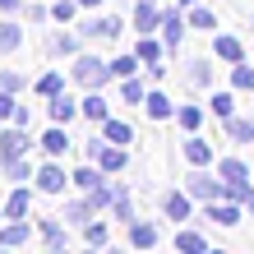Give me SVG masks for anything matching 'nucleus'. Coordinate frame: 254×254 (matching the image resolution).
<instances>
[{
  "mask_svg": "<svg viewBox=\"0 0 254 254\" xmlns=\"http://www.w3.org/2000/svg\"><path fill=\"white\" fill-rule=\"evenodd\" d=\"M74 79L88 83V88H97V83L111 79V65H102V61H79V65H74Z\"/></svg>",
  "mask_w": 254,
  "mask_h": 254,
  "instance_id": "obj_1",
  "label": "nucleus"
},
{
  "mask_svg": "<svg viewBox=\"0 0 254 254\" xmlns=\"http://www.w3.org/2000/svg\"><path fill=\"white\" fill-rule=\"evenodd\" d=\"M190 194H199V199L213 203L217 194H227V181H213V176H190Z\"/></svg>",
  "mask_w": 254,
  "mask_h": 254,
  "instance_id": "obj_2",
  "label": "nucleus"
},
{
  "mask_svg": "<svg viewBox=\"0 0 254 254\" xmlns=\"http://www.w3.org/2000/svg\"><path fill=\"white\" fill-rule=\"evenodd\" d=\"M93 157L102 162V171H121V167H125V153H121V148H102V143H93Z\"/></svg>",
  "mask_w": 254,
  "mask_h": 254,
  "instance_id": "obj_3",
  "label": "nucleus"
},
{
  "mask_svg": "<svg viewBox=\"0 0 254 254\" xmlns=\"http://www.w3.org/2000/svg\"><path fill=\"white\" fill-rule=\"evenodd\" d=\"M37 185L47 190V194H61V190H65V171H61V167H42V171H37Z\"/></svg>",
  "mask_w": 254,
  "mask_h": 254,
  "instance_id": "obj_4",
  "label": "nucleus"
},
{
  "mask_svg": "<svg viewBox=\"0 0 254 254\" xmlns=\"http://www.w3.org/2000/svg\"><path fill=\"white\" fill-rule=\"evenodd\" d=\"M181 37H185V23H181V14H167V19H162V42H167V47H176Z\"/></svg>",
  "mask_w": 254,
  "mask_h": 254,
  "instance_id": "obj_5",
  "label": "nucleus"
},
{
  "mask_svg": "<svg viewBox=\"0 0 254 254\" xmlns=\"http://www.w3.org/2000/svg\"><path fill=\"white\" fill-rule=\"evenodd\" d=\"M245 162H236V157H227V162H222V181H227V185H245Z\"/></svg>",
  "mask_w": 254,
  "mask_h": 254,
  "instance_id": "obj_6",
  "label": "nucleus"
},
{
  "mask_svg": "<svg viewBox=\"0 0 254 254\" xmlns=\"http://www.w3.org/2000/svg\"><path fill=\"white\" fill-rule=\"evenodd\" d=\"M23 148H28V139H23V134H19V129H9V134H5V139H0V157H19V153H23Z\"/></svg>",
  "mask_w": 254,
  "mask_h": 254,
  "instance_id": "obj_7",
  "label": "nucleus"
},
{
  "mask_svg": "<svg viewBox=\"0 0 254 254\" xmlns=\"http://www.w3.org/2000/svg\"><path fill=\"white\" fill-rule=\"evenodd\" d=\"M83 33L88 37H116V33H121V19H93Z\"/></svg>",
  "mask_w": 254,
  "mask_h": 254,
  "instance_id": "obj_8",
  "label": "nucleus"
},
{
  "mask_svg": "<svg viewBox=\"0 0 254 254\" xmlns=\"http://www.w3.org/2000/svg\"><path fill=\"white\" fill-rule=\"evenodd\" d=\"M134 23H139V33H153V23H157L153 0H139V14H134Z\"/></svg>",
  "mask_w": 254,
  "mask_h": 254,
  "instance_id": "obj_9",
  "label": "nucleus"
},
{
  "mask_svg": "<svg viewBox=\"0 0 254 254\" xmlns=\"http://www.w3.org/2000/svg\"><path fill=\"white\" fill-rule=\"evenodd\" d=\"M185 157L194 162V167H203V162H208V157H213V148H208L203 139H190V143H185Z\"/></svg>",
  "mask_w": 254,
  "mask_h": 254,
  "instance_id": "obj_10",
  "label": "nucleus"
},
{
  "mask_svg": "<svg viewBox=\"0 0 254 254\" xmlns=\"http://www.w3.org/2000/svg\"><path fill=\"white\" fill-rule=\"evenodd\" d=\"M74 111H79V107H74L69 97H56L51 93V121H74Z\"/></svg>",
  "mask_w": 254,
  "mask_h": 254,
  "instance_id": "obj_11",
  "label": "nucleus"
},
{
  "mask_svg": "<svg viewBox=\"0 0 254 254\" xmlns=\"http://www.w3.org/2000/svg\"><path fill=\"white\" fill-rule=\"evenodd\" d=\"M42 148H47V153H51V157H61V153H65V148H69V139H65V129H51V134H47V139H42Z\"/></svg>",
  "mask_w": 254,
  "mask_h": 254,
  "instance_id": "obj_12",
  "label": "nucleus"
},
{
  "mask_svg": "<svg viewBox=\"0 0 254 254\" xmlns=\"http://www.w3.org/2000/svg\"><path fill=\"white\" fill-rule=\"evenodd\" d=\"M217 56L222 61H241V42L236 37H217Z\"/></svg>",
  "mask_w": 254,
  "mask_h": 254,
  "instance_id": "obj_13",
  "label": "nucleus"
},
{
  "mask_svg": "<svg viewBox=\"0 0 254 254\" xmlns=\"http://www.w3.org/2000/svg\"><path fill=\"white\" fill-rule=\"evenodd\" d=\"M79 111L88 116V121H107V102H102V97H88V102H83Z\"/></svg>",
  "mask_w": 254,
  "mask_h": 254,
  "instance_id": "obj_14",
  "label": "nucleus"
},
{
  "mask_svg": "<svg viewBox=\"0 0 254 254\" xmlns=\"http://www.w3.org/2000/svg\"><path fill=\"white\" fill-rule=\"evenodd\" d=\"M0 241H5V245H23L28 241V227H23V222H14V227L0 231Z\"/></svg>",
  "mask_w": 254,
  "mask_h": 254,
  "instance_id": "obj_15",
  "label": "nucleus"
},
{
  "mask_svg": "<svg viewBox=\"0 0 254 254\" xmlns=\"http://www.w3.org/2000/svg\"><path fill=\"white\" fill-rule=\"evenodd\" d=\"M148 116H157V121H162V116H171V102L162 97V93H148Z\"/></svg>",
  "mask_w": 254,
  "mask_h": 254,
  "instance_id": "obj_16",
  "label": "nucleus"
},
{
  "mask_svg": "<svg viewBox=\"0 0 254 254\" xmlns=\"http://www.w3.org/2000/svg\"><path fill=\"white\" fill-rule=\"evenodd\" d=\"M190 213V203H185V194H167V217H176V222H181Z\"/></svg>",
  "mask_w": 254,
  "mask_h": 254,
  "instance_id": "obj_17",
  "label": "nucleus"
},
{
  "mask_svg": "<svg viewBox=\"0 0 254 254\" xmlns=\"http://www.w3.org/2000/svg\"><path fill=\"white\" fill-rule=\"evenodd\" d=\"M176 245H181V250H190V254H203V236H194V231H181V236H176Z\"/></svg>",
  "mask_w": 254,
  "mask_h": 254,
  "instance_id": "obj_18",
  "label": "nucleus"
},
{
  "mask_svg": "<svg viewBox=\"0 0 254 254\" xmlns=\"http://www.w3.org/2000/svg\"><path fill=\"white\" fill-rule=\"evenodd\" d=\"M19 47V28L14 23H0V51H14Z\"/></svg>",
  "mask_w": 254,
  "mask_h": 254,
  "instance_id": "obj_19",
  "label": "nucleus"
},
{
  "mask_svg": "<svg viewBox=\"0 0 254 254\" xmlns=\"http://www.w3.org/2000/svg\"><path fill=\"white\" fill-rule=\"evenodd\" d=\"M208 217L222 222V227H236V222H241V213H236V208H208Z\"/></svg>",
  "mask_w": 254,
  "mask_h": 254,
  "instance_id": "obj_20",
  "label": "nucleus"
},
{
  "mask_svg": "<svg viewBox=\"0 0 254 254\" xmlns=\"http://www.w3.org/2000/svg\"><path fill=\"white\" fill-rule=\"evenodd\" d=\"M129 241H134V245H153V241H157V231H153V227H139V222H134V227H129Z\"/></svg>",
  "mask_w": 254,
  "mask_h": 254,
  "instance_id": "obj_21",
  "label": "nucleus"
},
{
  "mask_svg": "<svg viewBox=\"0 0 254 254\" xmlns=\"http://www.w3.org/2000/svg\"><path fill=\"white\" fill-rule=\"evenodd\" d=\"M28 213V194L23 190H14V199H9V208H5V217H23Z\"/></svg>",
  "mask_w": 254,
  "mask_h": 254,
  "instance_id": "obj_22",
  "label": "nucleus"
},
{
  "mask_svg": "<svg viewBox=\"0 0 254 254\" xmlns=\"http://www.w3.org/2000/svg\"><path fill=\"white\" fill-rule=\"evenodd\" d=\"M107 139H111V143H129V129H125L121 121H107Z\"/></svg>",
  "mask_w": 254,
  "mask_h": 254,
  "instance_id": "obj_23",
  "label": "nucleus"
},
{
  "mask_svg": "<svg viewBox=\"0 0 254 254\" xmlns=\"http://www.w3.org/2000/svg\"><path fill=\"white\" fill-rule=\"evenodd\" d=\"M231 134L245 139V143H254V121H231Z\"/></svg>",
  "mask_w": 254,
  "mask_h": 254,
  "instance_id": "obj_24",
  "label": "nucleus"
},
{
  "mask_svg": "<svg viewBox=\"0 0 254 254\" xmlns=\"http://www.w3.org/2000/svg\"><path fill=\"white\" fill-rule=\"evenodd\" d=\"M231 79H236V88H254V69H250V65H241Z\"/></svg>",
  "mask_w": 254,
  "mask_h": 254,
  "instance_id": "obj_25",
  "label": "nucleus"
},
{
  "mask_svg": "<svg viewBox=\"0 0 254 254\" xmlns=\"http://www.w3.org/2000/svg\"><path fill=\"white\" fill-rule=\"evenodd\" d=\"M37 93H47V97H51V93H61V74H47V79L37 83Z\"/></svg>",
  "mask_w": 254,
  "mask_h": 254,
  "instance_id": "obj_26",
  "label": "nucleus"
},
{
  "mask_svg": "<svg viewBox=\"0 0 254 254\" xmlns=\"http://www.w3.org/2000/svg\"><path fill=\"white\" fill-rule=\"evenodd\" d=\"M5 167H9L14 181H23V176H28V162H19V157H5Z\"/></svg>",
  "mask_w": 254,
  "mask_h": 254,
  "instance_id": "obj_27",
  "label": "nucleus"
},
{
  "mask_svg": "<svg viewBox=\"0 0 254 254\" xmlns=\"http://www.w3.org/2000/svg\"><path fill=\"white\" fill-rule=\"evenodd\" d=\"M74 185H83V190H93V185H97V171H88V167H83V171H74Z\"/></svg>",
  "mask_w": 254,
  "mask_h": 254,
  "instance_id": "obj_28",
  "label": "nucleus"
},
{
  "mask_svg": "<svg viewBox=\"0 0 254 254\" xmlns=\"http://www.w3.org/2000/svg\"><path fill=\"white\" fill-rule=\"evenodd\" d=\"M65 217H69V222H88V203H69Z\"/></svg>",
  "mask_w": 254,
  "mask_h": 254,
  "instance_id": "obj_29",
  "label": "nucleus"
},
{
  "mask_svg": "<svg viewBox=\"0 0 254 254\" xmlns=\"http://www.w3.org/2000/svg\"><path fill=\"white\" fill-rule=\"evenodd\" d=\"M88 241H93V245H107V227H97V222H88Z\"/></svg>",
  "mask_w": 254,
  "mask_h": 254,
  "instance_id": "obj_30",
  "label": "nucleus"
},
{
  "mask_svg": "<svg viewBox=\"0 0 254 254\" xmlns=\"http://www.w3.org/2000/svg\"><path fill=\"white\" fill-rule=\"evenodd\" d=\"M213 111H217V116H231V97L217 93V97H213Z\"/></svg>",
  "mask_w": 254,
  "mask_h": 254,
  "instance_id": "obj_31",
  "label": "nucleus"
},
{
  "mask_svg": "<svg viewBox=\"0 0 254 254\" xmlns=\"http://www.w3.org/2000/svg\"><path fill=\"white\" fill-rule=\"evenodd\" d=\"M143 97V83H134V79H125V102H139Z\"/></svg>",
  "mask_w": 254,
  "mask_h": 254,
  "instance_id": "obj_32",
  "label": "nucleus"
},
{
  "mask_svg": "<svg viewBox=\"0 0 254 254\" xmlns=\"http://www.w3.org/2000/svg\"><path fill=\"white\" fill-rule=\"evenodd\" d=\"M181 125L194 129V125H199V111H194V107H181Z\"/></svg>",
  "mask_w": 254,
  "mask_h": 254,
  "instance_id": "obj_33",
  "label": "nucleus"
},
{
  "mask_svg": "<svg viewBox=\"0 0 254 254\" xmlns=\"http://www.w3.org/2000/svg\"><path fill=\"white\" fill-rule=\"evenodd\" d=\"M111 74H125V79H129V74H134V61H129V56H121V61L111 65Z\"/></svg>",
  "mask_w": 254,
  "mask_h": 254,
  "instance_id": "obj_34",
  "label": "nucleus"
},
{
  "mask_svg": "<svg viewBox=\"0 0 254 254\" xmlns=\"http://www.w3.org/2000/svg\"><path fill=\"white\" fill-rule=\"evenodd\" d=\"M194 28H213V9H194Z\"/></svg>",
  "mask_w": 254,
  "mask_h": 254,
  "instance_id": "obj_35",
  "label": "nucleus"
},
{
  "mask_svg": "<svg viewBox=\"0 0 254 254\" xmlns=\"http://www.w3.org/2000/svg\"><path fill=\"white\" fill-rule=\"evenodd\" d=\"M42 236H47L51 245H61V241H65V236H61V227H56V222H47V227H42Z\"/></svg>",
  "mask_w": 254,
  "mask_h": 254,
  "instance_id": "obj_36",
  "label": "nucleus"
},
{
  "mask_svg": "<svg viewBox=\"0 0 254 254\" xmlns=\"http://www.w3.org/2000/svg\"><path fill=\"white\" fill-rule=\"evenodd\" d=\"M190 79L194 83H208V65H190Z\"/></svg>",
  "mask_w": 254,
  "mask_h": 254,
  "instance_id": "obj_37",
  "label": "nucleus"
},
{
  "mask_svg": "<svg viewBox=\"0 0 254 254\" xmlns=\"http://www.w3.org/2000/svg\"><path fill=\"white\" fill-rule=\"evenodd\" d=\"M5 116H14V102H9L5 93H0V121H5Z\"/></svg>",
  "mask_w": 254,
  "mask_h": 254,
  "instance_id": "obj_38",
  "label": "nucleus"
},
{
  "mask_svg": "<svg viewBox=\"0 0 254 254\" xmlns=\"http://www.w3.org/2000/svg\"><path fill=\"white\" fill-rule=\"evenodd\" d=\"M0 9H19V0H0Z\"/></svg>",
  "mask_w": 254,
  "mask_h": 254,
  "instance_id": "obj_39",
  "label": "nucleus"
},
{
  "mask_svg": "<svg viewBox=\"0 0 254 254\" xmlns=\"http://www.w3.org/2000/svg\"><path fill=\"white\" fill-rule=\"evenodd\" d=\"M83 5H102V0H83Z\"/></svg>",
  "mask_w": 254,
  "mask_h": 254,
  "instance_id": "obj_40",
  "label": "nucleus"
},
{
  "mask_svg": "<svg viewBox=\"0 0 254 254\" xmlns=\"http://www.w3.org/2000/svg\"><path fill=\"white\" fill-rule=\"evenodd\" d=\"M250 213H254V194H250Z\"/></svg>",
  "mask_w": 254,
  "mask_h": 254,
  "instance_id": "obj_41",
  "label": "nucleus"
},
{
  "mask_svg": "<svg viewBox=\"0 0 254 254\" xmlns=\"http://www.w3.org/2000/svg\"><path fill=\"white\" fill-rule=\"evenodd\" d=\"M181 5H194V0H181Z\"/></svg>",
  "mask_w": 254,
  "mask_h": 254,
  "instance_id": "obj_42",
  "label": "nucleus"
}]
</instances>
